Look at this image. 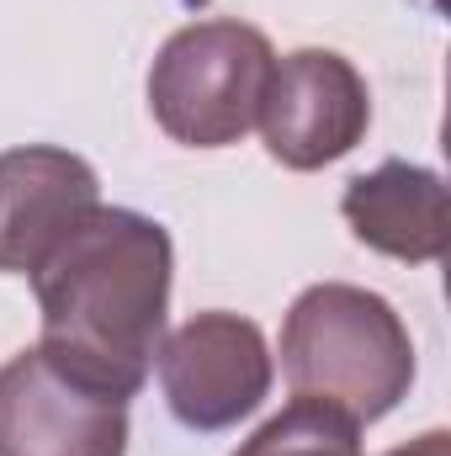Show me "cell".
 Returning <instances> with one entry per match:
<instances>
[{
	"label": "cell",
	"instance_id": "6da1fadb",
	"mask_svg": "<svg viewBox=\"0 0 451 456\" xmlns=\"http://www.w3.org/2000/svg\"><path fill=\"white\" fill-rule=\"evenodd\" d=\"M176 244L165 224L133 208H96L37 271V350L70 377L133 398L165 340Z\"/></svg>",
	"mask_w": 451,
	"mask_h": 456
},
{
	"label": "cell",
	"instance_id": "52a82bcc",
	"mask_svg": "<svg viewBox=\"0 0 451 456\" xmlns=\"http://www.w3.org/2000/svg\"><path fill=\"white\" fill-rule=\"evenodd\" d=\"M102 208L96 170L53 143L0 154V271L32 276L75 228Z\"/></svg>",
	"mask_w": 451,
	"mask_h": 456
},
{
	"label": "cell",
	"instance_id": "30bf717a",
	"mask_svg": "<svg viewBox=\"0 0 451 456\" xmlns=\"http://www.w3.org/2000/svg\"><path fill=\"white\" fill-rule=\"evenodd\" d=\"M388 456H451V436H447V430H425L420 441H409V446H393Z\"/></svg>",
	"mask_w": 451,
	"mask_h": 456
},
{
	"label": "cell",
	"instance_id": "ba28073f",
	"mask_svg": "<svg viewBox=\"0 0 451 456\" xmlns=\"http://www.w3.org/2000/svg\"><path fill=\"white\" fill-rule=\"evenodd\" d=\"M350 233L404 265H430L447 255V186L436 170L409 159H382L377 170L356 175L340 197Z\"/></svg>",
	"mask_w": 451,
	"mask_h": 456
},
{
	"label": "cell",
	"instance_id": "7a4b0ae2",
	"mask_svg": "<svg viewBox=\"0 0 451 456\" xmlns=\"http://www.w3.org/2000/svg\"><path fill=\"white\" fill-rule=\"evenodd\" d=\"M282 371L292 398L377 425L414 387V340L388 297L350 281H319L298 292L282 319Z\"/></svg>",
	"mask_w": 451,
	"mask_h": 456
},
{
	"label": "cell",
	"instance_id": "8992f818",
	"mask_svg": "<svg viewBox=\"0 0 451 456\" xmlns=\"http://www.w3.org/2000/svg\"><path fill=\"white\" fill-rule=\"evenodd\" d=\"M0 456H127V398H112L37 345L0 366Z\"/></svg>",
	"mask_w": 451,
	"mask_h": 456
},
{
	"label": "cell",
	"instance_id": "5b68a950",
	"mask_svg": "<svg viewBox=\"0 0 451 456\" xmlns=\"http://www.w3.org/2000/svg\"><path fill=\"white\" fill-rule=\"evenodd\" d=\"M255 127L266 133V149L276 165L298 175L324 170L345 159L372 127L366 80L335 48H298L276 59Z\"/></svg>",
	"mask_w": 451,
	"mask_h": 456
},
{
	"label": "cell",
	"instance_id": "3957f363",
	"mask_svg": "<svg viewBox=\"0 0 451 456\" xmlns=\"http://www.w3.org/2000/svg\"><path fill=\"white\" fill-rule=\"evenodd\" d=\"M271 69L276 53L260 27L228 16L192 21L154 53L149 112L186 149H228L260 122Z\"/></svg>",
	"mask_w": 451,
	"mask_h": 456
},
{
	"label": "cell",
	"instance_id": "9c48e42d",
	"mask_svg": "<svg viewBox=\"0 0 451 456\" xmlns=\"http://www.w3.org/2000/svg\"><path fill=\"white\" fill-rule=\"evenodd\" d=\"M234 456H361V425L345 419L330 403L292 398Z\"/></svg>",
	"mask_w": 451,
	"mask_h": 456
},
{
	"label": "cell",
	"instance_id": "277c9868",
	"mask_svg": "<svg viewBox=\"0 0 451 456\" xmlns=\"http://www.w3.org/2000/svg\"><path fill=\"white\" fill-rule=\"evenodd\" d=\"M271 377L276 366H271V345L260 335V324L224 308L192 314L181 330L160 340L165 403L197 436H218L250 419L266 403Z\"/></svg>",
	"mask_w": 451,
	"mask_h": 456
}]
</instances>
